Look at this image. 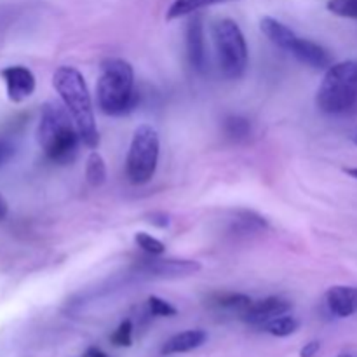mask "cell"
Listing matches in <instances>:
<instances>
[{"label":"cell","instance_id":"cell-1","mask_svg":"<svg viewBox=\"0 0 357 357\" xmlns=\"http://www.w3.org/2000/svg\"><path fill=\"white\" fill-rule=\"evenodd\" d=\"M52 86L58 91L61 103L72 115L84 145L96 149L100 145V132L96 128L89 89L82 73L75 66H59L52 75Z\"/></svg>","mask_w":357,"mask_h":357},{"label":"cell","instance_id":"cell-2","mask_svg":"<svg viewBox=\"0 0 357 357\" xmlns=\"http://www.w3.org/2000/svg\"><path fill=\"white\" fill-rule=\"evenodd\" d=\"M37 136L47 159L61 166L73 162L82 143L72 115L59 101H47L42 107Z\"/></svg>","mask_w":357,"mask_h":357},{"label":"cell","instance_id":"cell-3","mask_svg":"<svg viewBox=\"0 0 357 357\" xmlns=\"http://www.w3.org/2000/svg\"><path fill=\"white\" fill-rule=\"evenodd\" d=\"M98 105L107 115H126L139 103V94L135 91V70L131 63L122 58H108L101 63L98 79Z\"/></svg>","mask_w":357,"mask_h":357},{"label":"cell","instance_id":"cell-4","mask_svg":"<svg viewBox=\"0 0 357 357\" xmlns=\"http://www.w3.org/2000/svg\"><path fill=\"white\" fill-rule=\"evenodd\" d=\"M317 107L330 115L345 114L357 103V61L347 59L326 70L317 89Z\"/></svg>","mask_w":357,"mask_h":357},{"label":"cell","instance_id":"cell-5","mask_svg":"<svg viewBox=\"0 0 357 357\" xmlns=\"http://www.w3.org/2000/svg\"><path fill=\"white\" fill-rule=\"evenodd\" d=\"M220 72L229 80H239L248 68V44L239 24L232 20H220L213 26Z\"/></svg>","mask_w":357,"mask_h":357},{"label":"cell","instance_id":"cell-6","mask_svg":"<svg viewBox=\"0 0 357 357\" xmlns=\"http://www.w3.org/2000/svg\"><path fill=\"white\" fill-rule=\"evenodd\" d=\"M159 135L149 124L135 131L126 160V174L132 185H145L153 178L159 162Z\"/></svg>","mask_w":357,"mask_h":357},{"label":"cell","instance_id":"cell-7","mask_svg":"<svg viewBox=\"0 0 357 357\" xmlns=\"http://www.w3.org/2000/svg\"><path fill=\"white\" fill-rule=\"evenodd\" d=\"M142 271L155 278H187L201 271V264L195 260H174V258H150L142 260Z\"/></svg>","mask_w":357,"mask_h":357},{"label":"cell","instance_id":"cell-8","mask_svg":"<svg viewBox=\"0 0 357 357\" xmlns=\"http://www.w3.org/2000/svg\"><path fill=\"white\" fill-rule=\"evenodd\" d=\"M2 79L6 82L7 87V96L14 103H21L26 98H30L33 94L35 86V75L26 68V66L14 65L7 66L2 70Z\"/></svg>","mask_w":357,"mask_h":357},{"label":"cell","instance_id":"cell-9","mask_svg":"<svg viewBox=\"0 0 357 357\" xmlns=\"http://www.w3.org/2000/svg\"><path fill=\"white\" fill-rule=\"evenodd\" d=\"M289 309H291V303L288 300H282L279 296H268V298L260 300V302L251 303L241 314V317L250 324H265L268 321L275 319V317L288 314Z\"/></svg>","mask_w":357,"mask_h":357},{"label":"cell","instance_id":"cell-10","mask_svg":"<svg viewBox=\"0 0 357 357\" xmlns=\"http://www.w3.org/2000/svg\"><path fill=\"white\" fill-rule=\"evenodd\" d=\"M187 51L190 65L199 73H204L208 68V51H206V37L202 20L194 16L187 24Z\"/></svg>","mask_w":357,"mask_h":357},{"label":"cell","instance_id":"cell-11","mask_svg":"<svg viewBox=\"0 0 357 357\" xmlns=\"http://www.w3.org/2000/svg\"><path fill=\"white\" fill-rule=\"evenodd\" d=\"M288 52H291L300 63L307 66H312V68L323 70L330 68L333 63H331V56L323 45L316 44V42L309 40V38L298 37L295 42H293L291 49Z\"/></svg>","mask_w":357,"mask_h":357},{"label":"cell","instance_id":"cell-12","mask_svg":"<svg viewBox=\"0 0 357 357\" xmlns=\"http://www.w3.org/2000/svg\"><path fill=\"white\" fill-rule=\"evenodd\" d=\"M328 309L337 317H351L357 312V288L333 286L326 291Z\"/></svg>","mask_w":357,"mask_h":357},{"label":"cell","instance_id":"cell-13","mask_svg":"<svg viewBox=\"0 0 357 357\" xmlns=\"http://www.w3.org/2000/svg\"><path fill=\"white\" fill-rule=\"evenodd\" d=\"M208 340V333L204 330H187L181 333L171 337L166 344L162 345V354L164 356H173V354H183V352H190L194 349L201 347L204 342Z\"/></svg>","mask_w":357,"mask_h":357},{"label":"cell","instance_id":"cell-14","mask_svg":"<svg viewBox=\"0 0 357 357\" xmlns=\"http://www.w3.org/2000/svg\"><path fill=\"white\" fill-rule=\"evenodd\" d=\"M260 28L264 31L265 37L272 42L278 47L284 49V51H289L293 45V42L298 38V35L291 30L289 26H286L284 23L278 21L275 17L265 16L264 20L260 21Z\"/></svg>","mask_w":357,"mask_h":357},{"label":"cell","instance_id":"cell-15","mask_svg":"<svg viewBox=\"0 0 357 357\" xmlns=\"http://www.w3.org/2000/svg\"><path fill=\"white\" fill-rule=\"evenodd\" d=\"M229 2H237V0H174V2L171 3L169 9H167L166 17L169 21L178 20V17L188 16V14H195L197 10L206 9V7Z\"/></svg>","mask_w":357,"mask_h":357},{"label":"cell","instance_id":"cell-16","mask_svg":"<svg viewBox=\"0 0 357 357\" xmlns=\"http://www.w3.org/2000/svg\"><path fill=\"white\" fill-rule=\"evenodd\" d=\"M86 180L91 187H101L107 181V166L98 152H91L86 162Z\"/></svg>","mask_w":357,"mask_h":357},{"label":"cell","instance_id":"cell-17","mask_svg":"<svg viewBox=\"0 0 357 357\" xmlns=\"http://www.w3.org/2000/svg\"><path fill=\"white\" fill-rule=\"evenodd\" d=\"M265 331L274 337H289V335L295 333L296 330L300 328V323L291 316H279L275 319L268 321V323L264 324Z\"/></svg>","mask_w":357,"mask_h":357},{"label":"cell","instance_id":"cell-18","mask_svg":"<svg viewBox=\"0 0 357 357\" xmlns=\"http://www.w3.org/2000/svg\"><path fill=\"white\" fill-rule=\"evenodd\" d=\"M251 303H253V300L243 293H223V295L216 296V305L222 307V309L237 310L239 314H243Z\"/></svg>","mask_w":357,"mask_h":357},{"label":"cell","instance_id":"cell-19","mask_svg":"<svg viewBox=\"0 0 357 357\" xmlns=\"http://www.w3.org/2000/svg\"><path fill=\"white\" fill-rule=\"evenodd\" d=\"M251 124L248 119L241 117V115H230L225 119V132L230 138L243 139L250 135Z\"/></svg>","mask_w":357,"mask_h":357},{"label":"cell","instance_id":"cell-20","mask_svg":"<svg viewBox=\"0 0 357 357\" xmlns=\"http://www.w3.org/2000/svg\"><path fill=\"white\" fill-rule=\"evenodd\" d=\"M135 241L146 255H150V257H160V255L166 251V246H164L162 241H159L157 237H152L150 234H146V232L136 234Z\"/></svg>","mask_w":357,"mask_h":357},{"label":"cell","instance_id":"cell-21","mask_svg":"<svg viewBox=\"0 0 357 357\" xmlns=\"http://www.w3.org/2000/svg\"><path fill=\"white\" fill-rule=\"evenodd\" d=\"M326 7L335 16L357 20V0H330Z\"/></svg>","mask_w":357,"mask_h":357},{"label":"cell","instance_id":"cell-22","mask_svg":"<svg viewBox=\"0 0 357 357\" xmlns=\"http://www.w3.org/2000/svg\"><path fill=\"white\" fill-rule=\"evenodd\" d=\"M110 342L115 347H129L132 344V323L131 321H122L117 330L112 333Z\"/></svg>","mask_w":357,"mask_h":357},{"label":"cell","instance_id":"cell-23","mask_svg":"<svg viewBox=\"0 0 357 357\" xmlns=\"http://www.w3.org/2000/svg\"><path fill=\"white\" fill-rule=\"evenodd\" d=\"M149 309L150 312H152V316H157V317H173L178 314V310L174 309L169 302L159 298V296H150Z\"/></svg>","mask_w":357,"mask_h":357},{"label":"cell","instance_id":"cell-24","mask_svg":"<svg viewBox=\"0 0 357 357\" xmlns=\"http://www.w3.org/2000/svg\"><path fill=\"white\" fill-rule=\"evenodd\" d=\"M14 155V149L6 142H0V166H3L6 162H9L10 157Z\"/></svg>","mask_w":357,"mask_h":357},{"label":"cell","instance_id":"cell-25","mask_svg":"<svg viewBox=\"0 0 357 357\" xmlns=\"http://www.w3.org/2000/svg\"><path fill=\"white\" fill-rule=\"evenodd\" d=\"M321 349V344L317 340H312L309 342V344L305 345V347H302V351H300V357H314L319 352Z\"/></svg>","mask_w":357,"mask_h":357},{"label":"cell","instance_id":"cell-26","mask_svg":"<svg viewBox=\"0 0 357 357\" xmlns=\"http://www.w3.org/2000/svg\"><path fill=\"white\" fill-rule=\"evenodd\" d=\"M84 357H108V356L105 354L103 351H100V349L91 347V349H87V352L84 354Z\"/></svg>","mask_w":357,"mask_h":357},{"label":"cell","instance_id":"cell-27","mask_svg":"<svg viewBox=\"0 0 357 357\" xmlns=\"http://www.w3.org/2000/svg\"><path fill=\"white\" fill-rule=\"evenodd\" d=\"M7 211H9V208H7V201L2 197V195H0V222L6 218Z\"/></svg>","mask_w":357,"mask_h":357},{"label":"cell","instance_id":"cell-28","mask_svg":"<svg viewBox=\"0 0 357 357\" xmlns=\"http://www.w3.org/2000/svg\"><path fill=\"white\" fill-rule=\"evenodd\" d=\"M345 173L351 174L352 178H356L357 180V167H347V169H345Z\"/></svg>","mask_w":357,"mask_h":357},{"label":"cell","instance_id":"cell-29","mask_svg":"<svg viewBox=\"0 0 357 357\" xmlns=\"http://www.w3.org/2000/svg\"><path fill=\"white\" fill-rule=\"evenodd\" d=\"M338 357H354V356H351V354H342V356H338Z\"/></svg>","mask_w":357,"mask_h":357},{"label":"cell","instance_id":"cell-30","mask_svg":"<svg viewBox=\"0 0 357 357\" xmlns=\"http://www.w3.org/2000/svg\"><path fill=\"white\" fill-rule=\"evenodd\" d=\"M354 143H356V145H357V135L354 136Z\"/></svg>","mask_w":357,"mask_h":357}]
</instances>
